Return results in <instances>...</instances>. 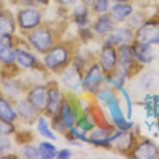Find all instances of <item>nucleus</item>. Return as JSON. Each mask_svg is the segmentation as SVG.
Masks as SVG:
<instances>
[{"instance_id": "obj_24", "label": "nucleus", "mask_w": 159, "mask_h": 159, "mask_svg": "<svg viewBox=\"0 0 159 159\" xmlns=\"http://www.w3.org/2000/svg\"><path fill=\"white\" fill-rule=\"evenodd\" d=\"M14 30V24L12 19L7 18L4 15H0V34L10 33Z\"/></svg>"}, {"instance_id": "obj_9", "label": "nucleus", "mask_w": 159, "mask_h": 159, "mask_svg": "<svg viewBox=\"0 0 159 159\" xmlns=\"http://www.w3.org/2000/svg\"><path fill=\"white\" fill-rule=\"evenodd\" d=\"M48 91L43 86H37L33 88L29 93V102L36 109H43L47 105Z\"/></svg>"}, {"instance_id": "obj_17", "label": "nucleus", "mask_w": 159, "mask_h": 159, "mask_svg": "<svg viewBox=\"0 0 159 159\" xmlns=\"http://www.w3.org/2000/svg\"><path fill=\"white\" fill-rule=\"evenodd\" d=\"M15 118H16V112L13 110L9 102L0 98V119L11 122Z\"/></svg>"}, {"instance_id": "obj_31", "label": "nucleus", "mask_w": 159, "mask_h": 159, "mask_svg": "<svg viewBox=\"0 0 159 159\" xmlns=\"http://www.w3.org/2000/svg\"><path fill=\"white\" fill-rule=\"evenodd\" d=\"M11 147H12V143L10 139L4 137H0V155L7 153V151L11 150Z\"/></svg>"}, {"instance_id": "obj_36", "label": "nucleus", "mask_w": 159, "mask_h": 159, "mask_svg": "<svg viewBox=\"0 0 159 159\" xmlns=\"http://www.w3.org/2000/svg\"><path fill=\"white\" fill-rule=\"evenodd\" d=\"M76 0H57V2H60L61 4H64V6H70V4H73Z\"/></svg>"}, {"instance_id": "obj_8", "label": "nucleus", "mask_w": 159, "mask_h": 159, "mask_svg": "<svg viewBox=\"0 0 159 159\" xmlns=\"http://www.w3.org/2000/svg\"><path fill=\"white\" fill-rule=\"evenodd\" d=\"M102 81L101 68L98 65H93L87 72L85 79L82 81V86L87 91H93L97 89Z\"/></svg>"}, {"instance_id": "obj_14", "label": "nucleus", "mask_w": 159, "mask_h": 159, "mask_svg": "<svg viewBox=\"0 0 159 159\" xmlns=\"http://www.w3.org/2000/svg\"><path fill=\"white\" fill-rule=\"evenodd\" d=\"M115 20L111 18L110 15H102L97 20L94 25V30L99 34H105L110 33L115 29Z\"/></svg>"}, {"instance_id": "obj_2", "label": "nucleus", "mask_w": 159, "mask_h": 159, "mask_svg": "<svg viewBox=\"0 0 159 159\" xmlns=\"http://www.w3.org/2000/svg\"><path fill=\"white\" fill-rule=\"evenodd\" d=\"M136 40L143 45H159V20L152 19L140 25Z\"/></svg>"}, {"instance_id": "obj_10", "label": "nucleus", "mask_w": 159, "mask_h": 159, "mask_svg": "<svg viewBox=\"0 0 159 159\" xmlns=\"http://www.w3.org/2000/svg\"><path fill=\"white\" fill-rule=\"evenodd\" d=\"M133 155H134L135 158H143V159L155 158L156 155H157V148L151 141L145 140L135 148Z\"/></svg>"}, {"instance_id": "obj_26", "label": "nucleus", "mask_w": 159, "mask_h": 159, "mask_svg": "<svg viewBox=\"0 0 159 159\" xmlns=\"http://www.w3.org/2000/svg\"><path fill=\"white\" fill-rule=\"evenodd\" d=\"M22 155H24V157L29 159H35L40 157L39 150L35 147H33V145H25L22 148Z\"/></svg>"}, {"instance_id": "obj_30", "label": "nucleus", "mask_w": 159, "mask_h": 159, "mask_svg": "<svg viewBox=\"0 0 159 159\" xmlns=\"http://www.w3.org/2000/svg\"><path fill=\"white\" fill-rule=\"evenodd\" d=\"M12 47V37L9 33L0 34V48H11Z\"/></svg>"}, {"instance_id": "obj_21", "label": "nucleus", "mask_w": 159, "mask_h": 159, "mask_svg": "<svg viewBox=\"0 0 159 159\" xmlns=\"http://www.w3.org/2000/svg\"><path fill=\"white\" fill-rule=\"evenodd\" d=\"M61 118H63L64 122H65L66 126H67L69 129H72L74 119H75V114L71 110L68 103H64L61 105Z\"/></svg>"}, {"instance_id": "obj_34", "label": "nucleus", "mask_w": 159, "mask_h": 159, "mask_svg": "<svg viewBox=\"0 0 159 159\" xmlns=\"http://www.w3.org/2000/svg\"><path fill=\"white\" fill-rule=\"evenodd\" d=\"M121 91L123 92V94H124V98L126 99L127 107H129V117H130V116H132V102H130V99H129V94H127V92L125 91L123 88H121Z\"/></svg>"}, {"instance_id": "obj_4", "label": "nucleus", "mask_w": 159, "mask_h": 159, "mask_svg": "<svg viewBox=\"0 0 159 159\" xmlns=\"http://www.w3.org/2000/svg\"><path fill=\"white\" fill-rule=\"evenodd\" d=\"M68 50L65 47L57 46L49 51L47 55L45 56V64L48 68L55 70V69L64 66L68 61Z\"/></svg>"}, {"instance_id": "obj_18", "label": "nucleus", "mask_w": 159, "mask_h": 159, "mask_svg": "<svg viewBox=\"0 0 159 159\" xmlns=\"http://www.w3.org/2000/svg\"><path fill=\"white\" fill-rule=\"evenodd\" d=\"M74 15V20H75L76 25L80 27H84L87 22H88V18H87V15H88V10L85 4H81L78 6L74 9L73 12Z\"/></svg>"}, {"instance_id": "obj_37", "label": "nucleus", "mask_w": 159, "mask_h": 159, "mask_svg": "<svg viewBox=\"0 0 159 159\" xmlns=\"http://www.w3.org/2000/svg\"><path fill=\"white\" fill-rule=\"evenodd\" d=\"M94 1H96V0H83V2L85 4H93Z\"/></svg>"}, {"instance_id": "obj_22", "label": "nucleus", "mask_w": 159, "mask_h": 159, "mask_svg": "<svg viewBox=\"0 0 159 159\" xmlns=\"http://www.w3.org/2000/svg\"><path fill=\"white\" fill-rule=\"evenodd\" d=\"M37 129L38 132L40 133V135H43V137L49 138L51 140H56L54 134L51 132V129H49V125H48V122L46 120V118L40 117L38 119V123H37Z\"/></svg>"}, {"instance_id": "obj_20", "label": "nucleus", "mask_w": 159, "mask_h": 159, "mask_svg": "<svg viewBox=\"0 0 159 159\" xmlns=\"http://www.w3.org/2000/svg\"><path fill=\"white\" fill-rule=\"evenodd\" d=\"M38 150H39L40 157L43 159H52L57 156L56 148L49 142H42L39 144Z\"/></svg>"}, {"instance_id": "obj_7", "label": "nucleus", "mask_w": 159, "mask_h": 159, "mask_svg": "<svg viewBox=\"0 0 159 159\" xmlns=\"http://www.w3.org/2000/svg\"><path fill=\"white\" fill-rule=\"evenodd\" d=\"M42 16L39 12L33 9H27L19 13L18 22L22 29H33L40 24Z\"/></svg>"}, {"instance_id": "obj_25", "label": "nucleus", "mask_w": 159, "mask_h": 159, "mask_svg": "<svg viewBox=\"0 0 159 159\" xmlns=\"http://www.w3.org/2000/svg\"><path fill=\"white\" fill-rule=\"evenodd\" d=\"M16 58L15 51H11L10 48H0V61L3 63H12Z\"/></svg>"}, {"instance_id": "obj_5", "label": "nucleus", "mask_w": 159, "mask_h": 159, "mask_svg": "<svg viewBox=\"0 0 159 159\" xmlns=\"http://www.w3.org/2000/svg\"><path fill=\"white\" fill-rule=\"evenodd\" d=\"M118 55L116 53V49L111 45H105L101 51L100 55V65L105 72H110L117 66Z\"/></svg>"}, {"instance_id": "obj_28", "label": "nucleus", "mask_w": 159, "mask_h": 159, "mask_svg": "<svg viewBox=\"0 0 159 159\" xmlns=\"http://www.w3.org/2000/svg\"><path fill=\"white\" fill-rule=\"evenodd\" d=\"M109 7V0H96L93 2V9L98 13L106 12Z\"/></svg>"}, {"instance_id": "obj_27", "label": "nucleus", "mask_w": 159, "mask_h": 159, "mask_svg": "<svg viewBox=\"0 0 159 159\" xmlns=\"http://www.w3.org/2000/svg\"><path fill=\"white\" fill-rule=\"evenodd\" d=\"M14 132V126L11 124L10 121L0 119V135L7 136Z\"/></svg>"}, {"instance_id": "obj_3", "label": "nucleus", "mask_w": 159, "mask_h": 159, "mask_svg": "<svg viewBox=\"0 0 159 159\" xmlns=\"http://www.w3.org/2000/svg\"><path fill=\"white\" fill-rule=\"evenodd\" d=\"M29 40L32 46L39 52H47L52 46V35L50 31L45 28L33 31L29 35Z\"/></svg>"}, {"instance_id": "obj_12", "label": "nucleus", "mask_w": 159, "mask_h": 159, "mask_svg": "<svg viewBox=\"0 0 159 159\" xmlns=\"http://www.w3.org/2000/svg\"><path fill=\"white\" fill-rule=\"evenodd\" d=\"M133 13V7L127 3H117L110 10V16L115 21H122Z\"/></svg>"}, {"instance_id": "obj_39", "label": "nucleus", "mask_w": 159, "mask_h": 159, "mask_svg": "<svg viewBox=\"0 0 159 159\" xmlns=\"http://www.w3.org/2000/svg\"><path fill=\"white\" fill-rule=\"evenodd\" d=\"M111 1H115V2H125V1H129V0H111Z\"/></svg>"}, {"instance_id": "obj_32", "label": "nucleus", "mask_w": 159, "mask_h": 159, "mask_svg": "<svg viewBox=\"0 0 159 159\" xmlns=\"http://www.w3.org/2000/svg\"><path fill=\"white\" fill-rule=\"evenodd\" d=\"M142 21H143L142 17H141L139 14H135L134 16L130 17L129 25H132L133 28H134V27H139V25L142 24Z\"/></svg>"}, {"instance_id": "obj_35", "label": "nucleus", "mask_w": 159, "mask_h": 159, "mask_svg": "<svg viewBox=\"0 0 159 159\" xmlns=\"http://www.w3.org/2000/svg\"><path fill=\"white\" fill-rule=\"evenodd\" d=\"M81 35H82V38H83V39H89V38L92 37L90 30L86 29V28H83V29L81 30Z\"/></svg>"}, {"instance_id": "obj_19", "label": "nucleus", "mask_w": 159, "mask_h": 159, "mask_svg": "<svg viewBox=\"0 0 159 159\" xmlns=\"http://www.w3.org/2000/svg\"><path fill=\"white\" fill-rule=\"evenodd\" d=\"M79 78L80 74L75 69H67L63 74V81L67 86H70L72 88H76L79 85Z\"/></svg>"}, {"instance_id": "obj_6", "label": "nucleus", "mask_w": 159, "mask_h": 159, "mask_svg": "<svg viewBox=\"0 0 159 159\" xmlns=\"http://www.w3.org/2000/svg\"><path fill=\"white\" fill-rule=\"evenodd\" d=\"M133 39V32L129 28H118L114 29L105 38V43L111 46L125 45Z\"/></svg>"}, {"instance_id": "obj_11", "label": "nucleus", "mask_w": 159, "mask_h": 159, "mask_svg": "<svg viewBox=\"0 0 159 159\" xmlns=\"http://www.w3.org/2000/svg\"><path fill=\"white\" fill-rule=\"evenodd\" d=\"M135 52L133 46H129V43L121 45L118 50V61L121 67L126 68L135 61Z\"/></svg>"}, {"instance_id": "obj_23", "label": "nucleus", "mask_w": 159, "mask_h": 159, "mask_svg": "<svg viewBox=\"0 0 159 159\" xmlns=\"http://www.w3.org/2000/svg\"><path fill=\"white\" fill-rule=\"evenodd\" d=\"M17 109H18V112L21 115L22 117L25 118V119H30V118L33 117L34 115V110H33V106L31 103H28L25 101L20 102L17 106Z\"/></svg>"}, {"instance_id": "obj_13", "label": "nucleus", "mask_w": 159, "mask_h": 159, "mask_svg": "<svg viewBox=\"0 0 159 159\" xmlns=\"http://www.w3.org/2000/svg\"><path fill=\"white\" fill-rule=\"evenodd\" d=\"M136 58H138L141 63H150L153 58V50L151 45H143V43H136L133 46Z\"/></svg>"}, {"instance_id": "obj_1", "label": "nucleus", "mask_w": 159, "mask_h": 159, "mask_svg": "<svg viewBox=\"0 0 159 159\" xmlns=\"http://www.w3.org/2000/svg\"><path fill=\"white\" fill-rule=\"evenodd\" d=\"M99 99H101L105 104L107 105L109 109V112L112 117L115 124L120 130L126 132L127 129H130L133 125L132 122L127 121L122 114V110L120 108V105L118 103V100L116 99V96L112 93L110 90H102L99 93Z\"/></svg>"}, {"instance_id": "obj_38", "label": "nucleus", "mask_w": 159, "mask_h": 159, "mask_svg": "<svg viewBox=\"0 0 159 159\" xmlns=\"http://www.w3.org/2000/svg\"><path fill=\"white\" fill-rule=\"evenodd\" d=\"M34 1L42 2V3H48V0H34Z\"/></svg>"}, {"instance_id": "obj_29", "label": "nucleus", "mask_w": 159, "mask_h": 159, "mask_svg": "<svg viewBox=\"0 0 159 159\" xmlns=\"http://www.w3.org/2000/svg\"><path fill=\"white\" fill-rule=\"evenodd\" d=\"M78 126L80 129L84 130V132H87V130H90L92 127H93V122L90 121L89 117H83V118H81V120L78 121Z\"/></svg>"}, {"instance_id": "obj_15", "label": "nucleus", "mask_w": 159, "mask_h": 159, "mask_svg": "<svg viewBox=\"0 0 159 159\" xmlns=\"http://www.w3.org/2000/svg\"><path fill=\"white\" fill-rule=\"evenodd\" d=\"M60 92L57 89L51 88L48 90L47 93V105H46V108L49 114L53 115L55 112H57L58 108H60Z\"/></svg>"}, {"instance_id": "obj_16", "label": "nucleus", "mask_w": 159, "mask_h": 159, "mask_svg": "<svg viewBox=\"0 0 159 159\" xmlns=\"http://www.w3.org/2000/svg\"><path fill=\"white\" fill-rule=\"evenodd\" d=\"M15 54H16V60L17 61L22 65L24 67H27V68H30V67H33L36 63V60L35 57L33 56L32 54H30L29 52L27 51H24V50H16L15 51Z\"/></svg>"}, {"instance_id": "obj_33", "label": "nucleus", "mask_w": 159, "mask_h": 159, "mask_svg": "<svg viewBox=\"0 0 159 159\" xmlns=\"http://www.w3.org/2000/svg\"><path fill=\"white\" fill-rule=\"evenodd\" d=\"M70 155H71L70 151L64 148V150H61V151H60V152L57 153V158H60V159H67V158L70 157Z\"/></svg>"}]
</instances>
